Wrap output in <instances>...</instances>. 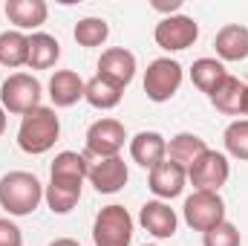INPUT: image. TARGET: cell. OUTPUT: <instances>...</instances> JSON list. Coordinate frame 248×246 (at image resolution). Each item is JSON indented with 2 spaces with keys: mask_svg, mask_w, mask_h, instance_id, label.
Returning <instances> with one entry per match:
<instances>
[{
  "mask_svg": "<svg viewBox=\"0 0 248 246\" xmlns=\"http://www.w3.org/2000/svg\"><path fill=\"white\" fill-rule=\"evenodd\" d=\"M61 136V119L55 113V107H35L26 116H20V127H17V148L29 157H41L46 151L55 148Z\"/></svg>",
  "mask_w": 248,
  "mask_h": 246,
  "instance_id": "1",
  "label": "cell"
},
{
  "mask_svg": "<svg viewBox=\"0 0 248 246\" xmlns=\"http://www.w3.org/2000/svg\"><path fill=\"white\" fill-rule=\"evenodd\" d=\"M44 203V183L29 171H9L0 177V209L9 217H29Z\"/></svg>",
  "mask_w": 248,
  "mask_h": 246,
  "instance_id": "2",
  "label": "cell"
},
{
  "mask_svg": "<svg viewBox=\"0 0 248 246\" xmlns=\"http://www.w3.org/2000/svg\"><path fill=\"white\" fill-rule=\"evenodd\" d=\"M133 214L119 206L110 203L104 206L95 220H93V244L95 246H130L133 244Z\"/></svg>",
  "mask_w": 248,
  "mask_h": 246,
  "instance_id": "3",
  "label": "cell"
},
{
  "mask_svg": "<svg viewBox=\"0 0 248 246\" xmlns=\"http://www.w3.org/2000/svg\"><path fill=\"white\" fill-rule=\"evenodd\" d=\"M41 96H44V87L29 72H12L0 84V105H3V110H9L15 116H26L29 110L41 107Z\"/></svg>",
  "mask_w": 248,
  "mask_h": 246,
  "instance_id": "4",
  "label": "cell"
},
{
  "mask_svg": "<svg viewBox=\"0 0 248 246\" xmlns=\"http://www.w3.org/2000/svg\"><path fill=\"white\" fill-rule=\"evenodd\" d=\"M182 78H185V70H182L179 61L156 58V61L147 64V70H144V93H147L150 102L165 105V102H170L179 93Z\"/></svg>",
  "mask_w": 248,
  "mask_h": 246,
  "instance_id": "5",
  "label": "cell"
},
{
  "mask_svg": "<svg viewBox=\"0 0 248 246\" xmlns=\"http://www.w3.org/2000/svg\"><path fill=\"white\" fill-rule=\"evenodd\" d=\"M182 217L193 232L205 235L208 229H214L225 220V200L217 191H193L190 197H185Z\"/></svg>",
  "mask_w": 248,
  "mask_h": 246,
  "instance_id": "6",
  "label": "cell"
},
{
  "mask_svg": "<svg viewBox=\"0 0 248 246\" xmlns=\"http://www.w3.org/2000/svg\"><path fill=\"white\" fill-rule=\"evenodd\" d=\"M87 159L95 157V159H107V157H122V148L127 142V130L119 119L113 116H104V119H95V122L87 127Z\"/></svg>",
  "mask_w": 248,
  "mask_h": 246,
  "instance_id": "7",
  "label": "cell"
},
{
  "mask_svg": "<svg viewBox=\"0 0 248 246\" xmlns=\"http://www.w3.org/2000/svg\"><path fill=\"white\" fill-rule=\"evenodd\" d=\"M231 177V162L225 154L208 148L190 168H187V180L193 183V191H217L228 183Z\"/></svg>",
  "mask_w": 248,
  "mask_h": 246,
  "instance_id": "8",
  "label": "cell"
},
{
  "mask_svg": "<svg viewBox=\"0 0 248 246\" xmlns=\"http://www.w3.org/2000/svg\"><path fill=\"white\" fill-rule=\"evenodd\" d=\"M199 38V23L187 15H170L162 18L153 29V41L159 50L165 53H182L187 47H193Z\"/></svg>",
  "mask_w": 248,
  "mask_h": 246,
  "instance_id": "9",
  "label": "cell"
},
{
  "mask_svg": "<svg viewBox=\"0 0 248 246\" xmlns=\"http://www.w3.org/2000/svg\"><path fill=\"white\" fill-rule=\"evenodd\" d=\"M139 223H141V229H144L147 235H153L156 241H168V238H173L176 229H179V217H176V211L170 209V203H165V200H147V203L141 206V211H139Z\"/></svg>",
  "mask_w": 248,
  "mask_h": 246,
  "instance_id": "10",
  "label": "cell"
},
{
  "mask_svg": "<svg viewBox=\"0 0 248 246\" xmlns=\"http://www.w3.org/2000/svg\"><path fill=\"white\" fill-rule=\"evenodd\" d=\"M87 180H90V185L98 194H116V191H122L124 185H127L130 171H127V162H124L122 157H107V159L90 162Z\"/></svg>",
  "mask_w": 248,
  "mask_h": 246,
  "instance_id": "11",
  "label": "cell"
},
{
  "mask_svg": "<svg viewBox=\"0 0 248 246\" xmlns=\"http://www.w3.org/2000/svg\"><path fill=\"white\" fill-rule=\"evenodd\" d=\"M81 191H84V180H75V177H52L49 174V183L44 185V200H46V206H49L52 214H69L78 206Z\"/></svg>",
  "mask_w": 248,
  "mask_h": 246,
  "instance_id": "12",
  "label": "cell"
},
{
  "mask_svg": "<svg viewBox=\"0 0 248 246\" xmlns=\"http://www.w3.org/2000/svg\"><path fill=\"white\" fill-rule=\"evenodd\" d=\"M98 75L110 78L113 84H119L122 90L130 87V81L136 78V55L124 47H110L101 53L98 58Z\"/></svg>",
  "mask_w": 248,
  "mask_h": 246,
  "instance_id": "13",
  "label": "cell"
},
{
  "mask_svg": "<svg viewBox=\"0 0 248 246\" xmlns=\"http://www.w3.org/2000/svg\"><path fill=\"white\" fill-rule=\"evenodd\" d=\"M185 183H187V171L182 165H176V162H170V159H165V162H159L153 171H150V177H147V185H150V191L156 194V200H173V197H179L182 191H185Z\"/></svg>",
  "mask_w": 248,
  "mask_h": 246,
  "instance_id": "14",
  "label": "cell"
},
{
  "mask_svg": "<svg viewBox=\"0 0 248 246\" xmlns=\"http://www.w3.org/2000/svg\"><path fill=\"white\" fill-rule=\"evenodd\" d=\"M130 157H133L136 165L153 171L159 162L168 159V139L156 130H141L130 139Z\"/></svg>",
  "mask_w": 248,
  "mask_h": 246,
  "instance_id": "15",
  "label": "cell"
},
{
  "mask_svg": "<svg viewBox=\"0 0 248 246\" xmlns=\"http://www.w3.org/2000/svg\"><path fill=\"white\" fill-rule=\"evenodd\" d=\"M9 23H15L17 32H32L41 29L49 18V6L46 0H6L3 6Z\"/></svg>",
  "mask_w": 248,
  "mask_h": 246,
  "instance_id": "16",
  "label": "cell"
},
{
  "mask_svg": "<svg viewBox=\"0 0 248 246\" xmlns=\"http://www.w3.org/2000/svg\"><path fill=\"white\" fill-rule=\"evenodd\" d=\"M217 58L225 61H246L248 58V26L243 23H225L214 38Z\"/></svg>",
  "mask_w": 248,
  "mask_h": 246,
  "instance_id": "17",
  "label": "cell"
},
{
  "mask_svg": "<svg viewBox=\"0 0 248 246\" xmlns=\"http://www.w3.org/2000/svg\"><path fill=\"white\" fill-rule=\"evenodd\" d=\"M84 78L75 70H55L49 78V99L55 107H72L84 99Z\"/></svg>",
  "mask_w": 248,
  "mask_h": 246,
  "instance_id": "18",
  "label": "cell"
},
{
  "mask_svg": "<svg viewBox=\"0 0 248 246\" xmlns=\"http://www.w3.org/2000/svg\"><path fill=\"white\" fill-rule=\"evenodd\" d=\"M122 96H124L122 87L113 84L110 78L98 75V72L84 84V102L90 107H95V110H113V107H119L122 105Z\"/></svg>",
  "mask_w": 248,
  "mask_h": 246,
  "instance_id": "19",
  "label": "cell"
},
{
  "mask_svg": "<svg viewBox=\"0 0 248 246\" xmlns=\"http://www.w3.org/2000/svg\"><path fill=\"white\" fill-rule=\"evenodd\" d=\"M61 58V44L49 32H32L29 35V70H49Z\"/></svg>",
  "mask_w": 248,
  "mask_h": 246,
  "instance_id": "20",
  "label": "cell"
},
{
  "mask_svg": "<svg viewBox=\"0 0 248 246\" xmlns=\"http://www.w3.org/2000/svg\"><path fill=\"white\" fill-rule=\"evenodd\" d=\"M211 105L225 113V116H243V99H246V84L234 75H225V81L208 96Z\"/></svg>",
  "mask_w": 248,
  "mask_h": 246,
  "instance_id": "21",
  "label": "cell"
},
{
  "mask_svg": "<svg viewBox=\"0 0 248 246\" xmlns=\"http://www.w3.org/2000/svg\"><path fill=\"white\" fill-rule=\"evenodd\" d=\"M208 151V142L202 139V136H196V133H176L170 142H168V159L170 162H176V165H182V168H190L202 154Z\"/></svg>",
  "mask_w": 248,
  "mask_h": 246,
  "instance_id": "22",
  "label": "cell"
},
{
  "mask_svg": "<svg viewBox=\"0 0 248 246\" xmlns=\"http://www.w3.org/2000/svg\"><path fill=\"white\" fill-rule=\"evenodd\" d=\"M225 75H228V70H225V64L219 58H196L193 67H190V81L205 96H211L225 81Z\"/></svg>",
  "mask_w": 248,
  "mask_h": 246,
  "instance_id": "23",
  "label": "cell"
},
{
  "mask_svg": "<svg viewBox=\"0 0 248 246\" xmlns=\"http://www.w3.org/2000/svg\"><path fill=\"white\" fill-rule=\"evenodd\" d=\"M26 61H29V35L17 29L0 32V64L9 70H17V67H26Z\"/></svg>",
  "mask_w": 248,
  "mask_h": 246,
  "instance_id": "24",
  "label": "cell"
},
{
  "mask_svg": "<svg viewBox=\"0 0 248 246\" xmlns=\"http://www.w3.org/2000/svg\"><path fill=\"white\" fill-rule=\"evenodd\" d=\"M72 38L78 41V47H104L110 38V23L104 18H81L72 29Z\"/></svg>",
  "mask_w": 248,
  "mask_h": 246,
  "instance_id": "25",
  "label": "cell"
},
{
  "mask_svg": "<svg viewBox=\"0 0 248 246\" xmlns=\"http://www.w3.org/2000/svg\"><path fill=\"white\" fill-rule=\"evenodd\" d=\"M49 174H52V177L87 180V174H90V159H87V154H78V151H61V154L52 159Z\"/></svg>",
  "mask_w": 248,
  "mask_h": 246,
  "instance_id": "26",
  "label": "cell"
},
{
  "mask_svg": "<svg viewBox=\"0 0 248 246\" xmlns=\"http://www.w3.org/2000/svg\"><path fill=\"white\" fill-rule=\"evenodd\" d=\"M222 142H225L228 157L248 162V119H234V122L225 127Z\"/></svg>",
  "mask_w": 248,
  "mask_h": 246,
  "instance_id": "27",
  "label": "cell"
},
{
  "mask_svg": "<svg viewBox=\"0 0 248 246\" xmlns=\"http://www.w3.org/2000/svg\"><path fill=\"white\" fill-rule=\"evenodd\" d=\"M240 244H243V235L231 220H222L219 226H214L202 235V246H240Z\"/></svg>",
  "mask_w": 248,
  "mask_h": 246,
  "instance_id": "28",
  "label": "cell"
},
{
  "mask_svg": "<svg viewBox=\"0 0 248 246\" xmlns=\"http://www.w3.org/2000/svg\"><path fill=\"white\" fill-rule=\"evenodd\" d=\"M0 246H23V232L15 220L0 217Z\"/></svg>",
  "mask_w": 248,
  "mask_h": 246,
  "instance_id": "29",
  "label": "cell"
},
{
  "mask_svg": "<svg viewBox=\"0 0 248 246\" xmlns=\"http://www.w3.org/2000/svg\"><path fill=\"white\" fill-rule=\"evenodd\" d=\"M156 12H165V18H170V15H179V9H182V0H170V3H162V0H153L150 3Z\"/></svg>",
  "mask_w": 248,
  "mask_h": 246,
  "instance_id": "30",
  "label": "cell"
},
{
  "mask_svg": "<svg viewBox=\"0 0 248 246\" xmlns=\"http://www.w3.org/2000/svg\"><path fill=\"white\" fill-rule=\"evenodd\" d=\"M49 246H81V244H78V241H72V238H55Z\"/></svg>",
  "mask_w": 248,
  "mask_h": 246,
  "instance_id": "31",
  "label": "cell"
},
{
  "mask_svg": "<svg viewBox=\"0 0 248 246\" xmlns=\"http://www.w3.org/2000/svg\"><path fill=\"white\" fill-rule=\"evenodd\" d=\"M6 133V110H3V105H0V136Z\"/></svg>",
  "mask_w": 248,
  "mask_h": 246,
  "instance_id": "32",
  "label": "cell"
},
{
  "mask_svg": "<svg viewBox=\"0 0 248 246\" xmlns=\"http://www.w3.org/2000/svg\"><path fill=\"white\" fill-rule=\"evenodd\" d=\"M243 116L248 119V84H246V99H243Z\"/></svg>",
  "mask_w": 248,
  "mask_h": 246,
  "instance_id": "33",
  "label": "cell"
},
{
  "mask_svg": "<svg viewBox=\"0 0 248 246\" xmlns=\"http://www.w3.org/2000/svg\"><path fill=\"white\" fill-rule=\"evenodd\" d=\"M144 246H159V244H144Z\"/></svg>",
  "mask_w": 248,
  "mask_h": 246,
  "instance_id": "34",
  "label": "cell"
}]
</instances>
